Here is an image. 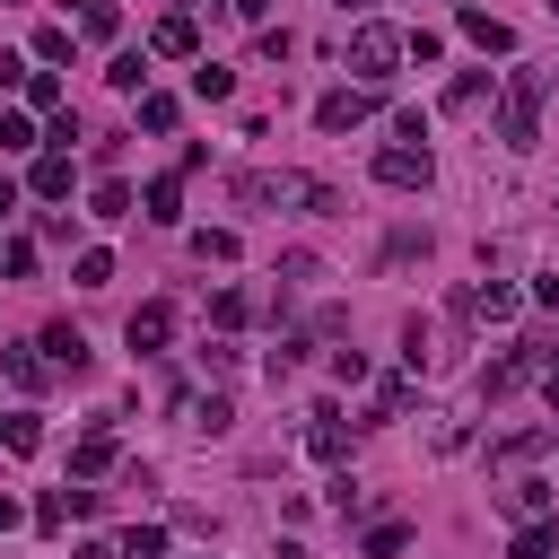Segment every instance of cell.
<instances>
[{"instance_id":"31","label":"cell","mask_w":559,"mask_h":559,"mask_svg":"<svg viewBox=\"0 0 559 559\" xmlns=\"http://www.w3.org/2000/svg\"><path fill=\"white\" fill-rule=\"evenodd\" d=\"M245 314H253V297H245V288H218V297H210V323H218V332H236Z\"/></svg>"},{"instance_id":"36","label":"cell","mask_w":559,"mask_h":559,"mask_svg":"<svg viewBox=\"0 0 559 559\" xmlns=\"http://www.w3.org/2000/svg\"><path fill=\"white\" fill-rule=\"evenodd\" d=\"M0 148H35V122H26V114H9V105H0Z\"/></svg>"},{"instance_id":"13","label":"cell","mask_w":559,"mask_h":559,"mask_svg":"<svg viewBox=\"0 0 559 559\" xmlns=\"http://www.w3.org/2000/svg\"><path fill=\"white\" fill-rule=\"evenodd\" d=\"M0 367H9V384H17V393H44V384L61 376V367H52V358H44L35 341H17V349H0Z\"/></svg>"},{"instance_id":"41","label":"cell","mask_w":559,"mask_h":559,"mask_svg":"<svg viewBox=\"0 0 559 559\" xmlns=\"http://www.w3.org/2000/svg\"><path fill=\"white\" fill-rule=\"evenodd\" d=\"M17 524H26V507H17V498H0V533H17Z\"/></svg>"},{"instance_id":"5","label":"cell","mask_w":559,"mask_h":559,"mask_svg":"<svg viewBox=\"0 0 559 559\" xmlns=\"http://www.w3.org/2000/svg\"><path fill=\"white\" fill-rule=\"evenodd\" d=\"M376 183H393V192H428V183H437L428 140H402V131H393V140L376 148Z\"/></svg>"},{"instance_id":"43","label":"cell","mask_w":559,"mask_h":559,"mask_svg":"<svg viewBox=\"0 0 559 559\" xmlns=\"http://www.w3.org/2000/svg\"><path fill=\"white\" fill-rule=\"evenodd\" d=\"M9 210H17V192H9V175H0V218H9Z\"/></svg>"},{"instance_id":"35","label":"cell","mask_w":559,"mask_h":559,"mask_svg":"<svg viewBox=\"0 0 559 559\" xmlns=\"http://www.w3.org/2000/svg\"><path fill=\"white\" fill-rule=\"evenodd\" d=\"M323 507H341V515H349V507H367V489H358L349 472H332V489H323Z\"/></svg>"},{"instance_id":"3","label":"cell","mask_w":559,"mask_h":559,"mask_svg":"<svg viewBox=\"0 0 559 559\" xmlns=\"http://www.w3.org/2000/svg\"><path fill=\"white\" fill-rule=\"evenodd\" d=\"M236 201H245V210H280V201H297V210H341L332 183H314V175H236Z\"/></svg>"},{"instance_id":"2","label":"cell","mask_w":559,"mask_h":559,"mask_svg":"<svg viewBox=\"0 0 559 559\" xmlns=\"http://www.w3.org/2000/svg\"><path fill=\"white\" fill-rule=\"evenodd\" d=\"M402 61H411V35H402V26H384V17H358V26H349V70H358V87H384Z\"/></svg>"},{"instance_id":"34","label":"cell","mask_w":559,"mask_h":559,"mask_svg":"<svg viewBox=\"0 0 559 559\" xmlns=\"http://www.w3.org/2000/svg\"><path fill=\"white\" fill-rule=\"evenodd\" d=\"M35 61H70V26H35Z\"/></svg>"},{"instance_id":"6","label":"cell","mask_w":559,"mask_h":559,"mask_svg":"<svg viewBox=\"0 0 559 559\" xmlns=\"http://www.w3.org/2000/svg\"><path fill=\"white\" fill-rule=\"evenodd\" d=\"M515 306H524V288H507V280H463L454 288V314H472V323H515Z\"/></svg>"},{"instance_id":"28","label":"cell","mask_w":559,"mask_h":559,"mask_svg":"<svg viewBox=\"0 0 559 559\" xmlns=\"http://www.w3.org/2000/svg\"><path fill=\"white\" fill-rule=\"evenodd\" d=\"M17 96H26L35 114H61V79H52V70H26V87H17Z\"/></svg>"},{"instance_id":"23","label":"cell","mask_w":559,"mask_h":559,"mask_svg":"<svg viewBox=\"0 0 559 559\" xmlns=\"http://www.w3.org/2000/svg\"><path fill=\"white\" fill-rule=\"evenodd\" d=\"M411 402H419V384H411V376H384V384H376V419H367V428H384V419H402Z\"/></svg>"},{"instance_id":"26","label":"cell","mask_w":559,"mask_h":559,"mask_svg":"<svg viewBox=\"0 0 559 559\" xmlns=\"http://www.w3.org/2000/svg\"><path fill=\"white\" fill-rule=\"evenodd\" d=\"M87 218H131V183H114V175H105V183L87 192Z\"/></svg>"},{"instance_id":"27","label":"cell","mask_w":559,"mask_h":559,"mask_svg":"<svg viewBox=\"0 0 559 559\" xmlns=\"http://www.w3.org/2000/svg\"><path fill=\"white\" fill-rule=\"evenodd\" d=\"M114 550H122V559H166V524H131Z\"/></svg>"},{"instance_id":"22","label":"cell","mask_w":559,"mask_h":559,"mask_svg":"<svg viewBox=\"0 0 559 559\" xmlns=\"http://www.w3.org/2000/svg\"><path fill=\"white\" fill-rule=\"evenodd\" d=\"M44 201H70V148H52V157H35V175H26Z\"/></svg>"},{"instance_id":"15","label":"cell","mask_w":559,"mask_h":559,"mask_svg":"<svg viewBox=\"0 0 559 559\" xmlns=\"http://www.w3.org/2000/svg\"><path fill=\"white\" fill-rule=\"evenodd\" d=\"M70 472H79V480H96V472H114V428H105V419H96V428H87V437L70 445Z\"/></svg>"},{"instance_id":"24","label":"cell","mask_w":559,"mask_h":559,"mask_svg":"<svg viewBox=\"0 0 559 559\" xmlns=\"http://www.w3.org/2000/svg\"><path fill=\"white\" fill-rule=\"evenodd\" d=\"M79 35H87V44H114V35H122V9H114V0H79Z\"/></svg>"},{"instance_id":"20","label":"cell","mask_w":559,"mask_h":559,"mask_svg":"<svg viewBox=\"0 0 559 559\" xmlns=\"http://www.w3.org/2000/svg\"><path fill=\"white\" fill-rule=\"evenodd\" d=\"M550 550H559V524H550V515L515 524V542H507V559H550Z\"/></svg>"},{"instance_id":"39","label":"cell","mask_w":559,"mask_h":559,"mask_svg":"<svg viewBox=\"0 0 559 559\" xmlns=\"http://www.w3.org/2000/svg\"><path fill=\"white\" fill-rule=\"evenodd\" d=\"M70 559H122V550H114V542H79Z\"/></svg>"},{"instance_id":"8","label":"cell","mask_w":559,"mask_h":559,"mask_svg":"<svg viewBox=\"0 0 559 559\" xmlns=\"http://www.w3.org/2000/svg\"><path fill=\"white\" fill-rule=\"evenodd\" d=\"M306 454H314V463H341V454H349V419H341V402H314V411H306Z\"/></svg>"},{"instance_id":"10","label":"cell","mask_w":559,"mask_h":559,"mask_svg":"<svg viewBox=\"0 0 559 559\" xmlns=\"http://www.w3.org/2000/svg\"><path fill=\"white\" fill-rule=\"evenodd\" d=\"M367 114H376V87H332V96H314V122H323L332 140H341L349 122H367Z\"/></svg>"},{"instance_id":"29","label":"cell","mask_w":559,"mask_h":559,"mask_svg":"<svg viewBox=\"0 0 559 559\" xmlns=\"http://www.w3.org/2000/svg\"><path fill=\"white\" fill-rule=\"evenodd\" d=\"M175 114H183V105H175L166 87H148V96H140V131H175Z\"/></svg>"},{"instance_id":"45","label":"cell","mask_w":559,"mask_h":559,"mask_svg":"<svg viewBox=\"0 0 559 559\" xmlns=\"http://www.w3.org/2000/svg\"><path fill=\"white\" fill-rule=\"evenodd\" d=\"M341 9H376V0H341Z\"/></svg>"},{"instance_id":"32","label":"cell","mask_w":559,"mask_h":559,"mask_svg":"<svg viewBox=\"0 0 559 559\" xmlns=\"http://www.w3.org/2000/svg\"><path fill=\"white\" fill-rule=\"evenodd\" d=\"M192 253H201V262H236V236H227V227H192Z\"/></svg>"},{"instance_id":"25","label":"cell","mask_w":559,"mask_h":559,"mask_svg":"<svg viewBox=\"0 0 559 559\" xmlns=\"http://www.w3.org/2000/svg\"><path fill=\"white\" fill-rule=\"evenodd\" d=\"M0 445H9V454H35V445H44V419H35V411H9V419H0Z\"/></svg>"},{"instance_id":"18","label":"cell","mask_w":559,"mask_h":559,"mask_svg":"<svg viewBox=\"0 0 559 559\" xmlns=\"http://www.w3.org/2000/svg\"><path fill=\"white\" fill-rule=\"evenodd\" d=\"M148 61H157V52H114V61H105V87H122V96H148Z\"/></svg>"},{"instance_id":"16","label":"cell","mask_w":559,"mask_h":559,"mask_svg":"<svg viewBox=\"0 0 559 559\" xmlns=\"http://www.w3.org/2000/svg\"><path fill=\"white\" fill-rule=\"evenodd\" d=\"M480 105H498V79H489V70H463V79L445 87V114H480Z\"/></svg>"},{"instance_id":"33","label":"cell","mask_w":559,"mask_h":559,"mask_svg":"<svg viewBox=\"0 0 559 559\" xmlns=\"http://www.w3.org/2000/svg\"><path fill=\"white\" fill-rule=\"evenodd\" d=\"M402 550H411V524H376L367 533V559H402Z\"/></svg>"},{"instance_id":"21","label":"cell","mask_w":559,"mask_h":559,"mask_svg":"<svg viewBox=\"0 0 559 559\" xmlns=\"http://www.w3.org/2000/svg\"><path fill=\"white\" fill-rule=\"evenodd\" d=\"M192 96H201V105H227V96H236V70H227V61H192Z\"/></svg>"},{"instance_id":"44","label":"cell","mask_w":559,"mask_h":559,"mask_svg":"<svg viewBox=\"0 0 559 559\" xmlns=\"http://www.w3.org/2000/svg\"><path fill=\"white\" fill-rule=\"evenodd\" d=\"M542 393H550V411H559V367H550V376H542Z\"/></svg>"},{"instance_id":"19","label":"cell","mask_w":559,"mask_h":559,"mask_svg":"<svg viewBox=\"0 0 559 559\" xmlns=\"http://www.w3.org/2000/svg\"><path fill=\"white\" fill-rule=\"evenodd\" d=\"M140 210H148L157 227H175V218H183V175H157V183L140 192Z\"/></svg>"},{"instance_id":"14","label":"cell","mask_w":559,"mask_h":559,"mask_svg":"<svg viewBox=\"0 0 559 559\" xmlns=\"http://www.w3.org/2000/svg\"><path fill=\"white\" fill-rule=\"evenodd\" d=\"M454 26H463L480 52H515V26H507V17H489V9H454Z\"/></svg>"},{"instance_id":"1","label":"cell","mask_w":559,"mask_h":559,"mask_svg":"<svg viewBox=\"0 0 559 559\" xmlns=\"http://www.w3.org/2000/svg\"><path fill=\"white\" fill-rule=\"evenodd\" d=\"M542 96H550V70H533V61L498 70V140L507 148H533L542 140Z\"/></svg>"},{"instance_id":"12","label":"cell","mask_w":559,"mask_h":559,"mask_svg":"<svg viewBox=\"0 0 559 559\" xmlns=\"http://www.w3.org/2000/svg\"><path fill=\"white\" fill-rule=\"evenodd\" d=\"M175 411H183V428H201V437H227V428H236V402H227V393H175Z\"/></svg>"},{"instance_id":"9","label":"cell","mask_w":559,"mask_h":559,"mask_svg":"<svg viewBox=\"0 0 559 559\" xmlns=\"http://www.w3.org/2000/svg\"><path fill=\"white\" fill-rule=\"evenodd\" d=\"M148 52H157V61H201V26H192L183 9H166V17L148 26Z\"/></svg>"},{"instance_id":"4","label":"cell","mask_w":559,"mask_h":559,"mask_svg":"<svg viewBox=\"0 0 559 559\" xmlns=\"http://www.w3.org/2000/svg\"><path fill=\"white\" fill-rule=\"evenodd\" d=\"M550 367H559V341H515L507 358H489V367H480V393H489V402H507L515 384H533V376H550Z\"/></svg>"},{"instance_id":"40","label":"cell","mask_w":559,"mask_h":559,"mask_svg":"<svg viewBox=\"0 0 559 559\" xmlns=\"http://www.w3.org/2000/svg\"><path fill=\"white\" fill-rule=\"evenodd\" d=\"M227 9H236V17H253V26L271 17V0H227Z\"/></svg>"},{"instance_id":"11","label":"cell","mask_w":559,"mask_h":559,"mask_svg":"<svg viewBox=\"0 0 559 559\" xmlns=\"http://www.w3.org/2000/svg\"><path fill=\"white\" fill-rule=\"evenodd\" d=\"M35 349H44V358H52V367H61V376H87V358H96V349H87V332H79V323H44V332H35Z\"/></svg>"},{"instance_id":"7","label":"cell","mask_w":559,"mask_h":559,"mask_svg":"<svg viewBox=\"0 0 559 559\" xmlns=\"http://www.w3.org/2000/svg\"><path fill=\"white\" fill-rule=\"evenodd\" d=\"M122 341H131V358H157V349L175 341V306H166V297H148V306H131V323H122Z\"/></svg>"},{"instance_id":"42","label":"cell","mask_w":559,"mask_h":559,"mask_svg":"<svg viewBox=\"0 0 559 559\" xmlns=\"http://www.w3.org/2000/svg\"><path fill=\"white\" fill-rule=\"evenodd\" d=\"M533 297H542V306H559V280H533Z\"/></svg>"},{"instance_id":"38","label":"cell","mask_w":559,"mask_h":559,"mask_svg":"<svg viewBox=\"0 0 559 559\" xmlns=\"http://www.w3.org/2000/svg\"><path fill=\"white\" fill-rule=\"evenodd\" d=\"M17 87H26V61H17V52H0V96H17Z\"/></svg>"},{"instance_id":"30","label":"cell","mask_w":559,"mask_h":559,"mask_svg":"<svg viewBox=\"0 0 559 559\" xmlns=\"http://www.w3.org/2000/svg\"><path fill=\"white\" fill-rule=\"evenodd\" d=\"M70 280H79V288H105V280H114V253H105V245H87V253L70 262Z\"/></svg>"},{"instance_id":"17","label":"cell","mask_w":559,"mask_h":559,"mask_svg":"<svg viewBox=\"0 0 559 559\" xmlns=\"http://www.w3.org/2000/svg\"><path fill=\"white\" fill-rule=\"evenodd\" d=\"M498 507H507L515 524H533V515H550V480H507V489H498Z\"/></svg>"},{"instance_id":"37","label":"cell","mask_w":559,"mask_h":559,"mask_svg":"<svg viewBox=\"0 0 559 559\" xmlns=\"http://www.w3.org/2000/svg\"><path fill=\"white\" fill-rule=\"evenodd\" d=\"M0 271H9V280H26V271H35V245H26V236H17V245H0Z\"/></svg>"}]
</instances>
